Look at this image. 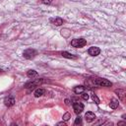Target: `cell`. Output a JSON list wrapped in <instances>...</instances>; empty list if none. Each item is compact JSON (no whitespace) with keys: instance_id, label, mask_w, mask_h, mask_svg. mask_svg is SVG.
Segmentation results:
<instances>
[{"instance_id":"obj_1","label":"cell","mask_w":126,"mask_h":126,"mask_svg":"<svg viewBox=\"0 0 126 126\" xmlns=\"http://www.w3.org/2000/svg\"><path fill=\"white\" fill-rule=\"evenodd\" d=\"M93 83L95 86H99V87H110L112 86V83L106 79L103 78H94L93 79Z\"/></svg>"},{"instance_id":"obj_2","label":"cell","mask_w":126,"mask_h":126,"mask_svg":"<svg viewBox=\"0 0 126 126\" xmlns=\"http://www.w3.org/2000/svg\"><path fill=\"white\" fill-rule=\"evenodd\" d=\"M87 44V40L86 39H84V38H74V39H72L71 40V45L73 46V47H83V46H85Z\"/></svg>"},{"instance_id":"obj_3","label":"cell","mask_w":126,"mask_h":126,"mask_svg":"<svg viewBox=\"0 0 126 126\" xmlns=\"http://www.w3.org/2000/svg\"><path fill=\"white\" fill-rule=\"evenodd\" d=\"M37 54L36 50L32 49V48H29V49H26L24 52H23V56L26 58V59H32L35 57V55Z\"/></svg>"},{"instance_id":"obj_4","label":"cell","mask_w":126,"mask_h":126,"mask_svg":"<svg viewBox=\"0 0 126 126\" xmlns=\"http://www.w3.org/2000/svg\"><path fill=\"white\" fill-rule=\"evenodd\" d=\"M42 83V80H35V81H31V82H29V83H27L26 85H25V88L26 89H28V92H31V91H32L35 87H37L39 84H41Z\"/></svg>"},{"instance_id":"obj_5","label":"cell","mask_w":126,"mask_h":126,"mask_svg":"<svg viewBox=\"0 0 126 126\" xmlns=\"http://www.w3.org/2000/svg\"><path fill=\"white\" fill-rule=\"evenodd\" d=\"M73 109H74V111H75L76 114H80L84 110V104L82 102L76 101V102L73 103Z\"/></svg>"},{"instance_id":"obj_6","label":"cell","mask_w":126,"mask_h":126,"mask_svg":"<svg viewBox=\"0 0 126 126\" xmlns=\"http://www.w3.org/2000/svg\"><path fill=\"white\" fill-rule=\"evenodd\" d=\"M88 53L91 55V56H97L99 53H100V49L96 46H92L89 48L88 50Z\"/></svg>"},{"instance_id":"obj_7","label":"cell","mask_w":126,"mask_h":126,"mask_svg":"<svg viewBox=\"0 0 126 126\" xmlns=\"http://www.w3.org/2000/svg\"><path fill=\"white\" fill-rule=\"evenodd\" d=\"M4 103H5L6 106L11 107V106H13V105L15 104V98H14L12 95H8V96L5 97V99H4Z\"/></svg>"},{"instance_id":"obj_8","label":"cell","mask_w":126,"mask_h":126,"mask_svg":"<svg viewBox=\"0 0 126 126\" xmlns=\"http://www.w3.org/2000/svg\"><path fill=\"white\" fill-rule=\"evenodd\" d=\"M85 119L87 122H93L94 119H95V114L92 111H88L86 114H85Z\"/></svg>"},{"instance_id":"obj_9","label":"cell","mask_w":126,"mask_h":126,"mask_svg":"<svg viewBox=\"0 0 126 126\" xmlns=\"http://www.w3.org/2000/svg\"><path fill=\"white\" fill-rule=\"evenodd\" d=\"M115 94L118 95V97H119L121 100H124V98H125V90H124V89L115 90Z\"/></svg>"},{"instance_id":"obj_10","label":"cell","mask_w":126,"mask_h":126,"mask_svg":"<svg viewBox=\"0 0 126 126\" xmlns=\"http://www.w3.org/2000/svg\"><path fill=\"white\" fill-rule=\"evenodd\" d=\"M85 90H86V87H84V86H77V87L74 88L73 91H74L75 94H82L83 92H85Z\"/></svg>"},{"instance_id":"obj_11","label":"cell","mask_w":126,"mask_h":126,"mask_svg":"<svg viewBox=\"0 0 126 126\" xmlns=\"http://www.w3.org/2000/svg\"><path fill=\"white\" fill-rule=\"evenodd\" d=\"M50 22H51L53 25H56V26H60V25L63 24V20H62L61 18H59V17H57V18H55V19H51Z\"/></svg>"},{"instance_id":"obj_12","label":"cell","mask_w":126,"mask_h":126,"mask_svg":"<svg viewBox=\"0 0 126 126\" xmlns=\"http://www.w3.org/2000/svg\"><path fill=\"white\" fill-rule=\"evenodd\" d=\"M61 55H62L63 57H65V58H69V59H77V56H75V55H73V54H71V53H69V52H67V51H63V52H61Z\"/></svg>"},{"instance_id":"obj_13","label":"cell","mask_w":126,"mask_h":126,"mask_svg":"<svg viewBox=\"0 0 126 126\" xmlns=\"http://www.w3.org/2000/svg\"><path fill=\"white\" fill-rule=\"evenodd\" d=\"M118 104H119V102H118V100L115 99V98H112L111 101L109 102V106H110V108H112V109H116V108L118 107Z\"/></svg>"},{"instance_id":"obj_14","label":"cell","mask_w":126,"mask_h":126,"mask_svg":"<svg viewBox=\"0 0 126 126\" xmlns=\"http://www.w3.org/2000/svg\"><path fill=\"white\" fill-rule=\"evenodd\" d=\"M44 93H45V90H44V89H41V88H39V89H37V90L34 92V96H35V97L41 96V95H42Z\"/></svg>"},{"instance_id":"obj_15","label":"cell","mask_w":126,"mask_h":126,"mask_svg":"<svg viewBox=\"0 0 126 126\" xmlns=\"http://www.w3.org/2000/svg\"><path fill=\"white\" fill-rule=\"evenodd\" d=\"M27 76L29 77V78H34V77H36L37 76V72L36 71H34V70H29L28 71V73H27Z\"/></svg>"},{"instance_id":"obj_16","label":"cell","mask_w":126,"mask_h":126,"mask_svg":"<svg viewBox=\"0 0 126 126\" xmlns=\"http://www.w3.org/2000/svg\"><path fill=\"white\" fill-rule=\"evenodd\" d=\"M81 94H82V98H83L84 100H88V99H89V95H88V94H87V93L83 92Z\"/></svg>"},{"instance_id":"obj_17","label":"cell","mask_w":126,"mask_h":126,"mask_svg":"<svg viewBox=\"0 0 126 126\" xmlns=\"http://www.w3.org/2000/svg\"><path fill=\"white\" fill-rule=\"evenodd\" d=\"M92 98H93V100H94L95 103H99V99H98V97L96 96V94H93V95H92Z\"/></svg>"},{"instance_id":"obj_18","label":"cell","mask_w":126,"mask_h":126,"mask_svg":"<svg viewBox=\"0 0 126 126\" xmlns=\"http://www.w3.org/2000/svg\"><path fill=\"white\" fill-rule=\"evenodd\" d=\"M81 123H82V118L79 116V117H77L76 120H75V125H79V124H81Z\"/></svg>"},{"instance_id":"obj_19","label":"cell","mask_w":126,"mask_h":126,"mask_svg":"<svg viewBox=\"0 0 126 126\" xmlns=\"http://www.w3.org/2000/svg\"><path fill=\"white\" fill-rule=\"evenodd\" d=\"M71 116H70V114L69 113H65L64 115H63V120H65V121H67V120H69V118H70Z\"/></svg>"},{"instance_id":"obj_20","label":"cell","mask_w":126,"mask_h":126,"mask_svg":"<svg viewBox=\"0 0 126 126\" xmlns=\"http://www.w3.org/2000/svg\"><path fill=\"white\" fill-rule=\"evenodd\" d=\"M41 2L44 4H50L52 2V0H41Z\"/></svg>"},{"instance_id":"obj_21","label":"cell","mask_w":126,"mask_h":126,"mask_svg":"<svg viewBox=\"0 0 126 126\" xmlns=\"http://www.w3.org/2000/svg\"><path fill=\"white\" fill-rule=\"evenodd\" d=\"M57 125H58V126H61V125H63V126H64V125H65V123H64V122H59V123H57Z\"/></svg>"},{"instance_id":"obj_22","label":"cell","mask_w":126,"mask_h":126,"mask_svg":"<svg viewBox=\"0 0 126 126\" xmlns=\"http://www.w3.org/2000/svg\"><path fill=\"white\" fill-rule=\"evenodd\" d=\"M124 124H126V123L125 122H122V121L121 122H118V125H124Z\"/></svg>"},{"instance_id":"obj_23","label":"cell","mask_w":126,"mask_h":126,"mask_svg":"<svg viewBox=\"0 0 126 126\" xmlns=\"http://www.w3.org/2000/svg\"><path fill=\"white\" fill-rule=\"evenodd\" d=\"M65 103H66L67 105H69V100H68V99H65Z\"/></svg>"},{"instance_id":"obj_24","label":"cell","mask_w":126,"mask_h":126,"mask_svg":"<svg viewBox=\"0 0 126 126\" xmlns=\"http://www.w3.org/2000/svg\"><path fill=\"white\" fill-rule=\"evenodd\" d=\"M1 72H2V70H1V69H0V73H1Z\"/></svg>"}]
</instances>
